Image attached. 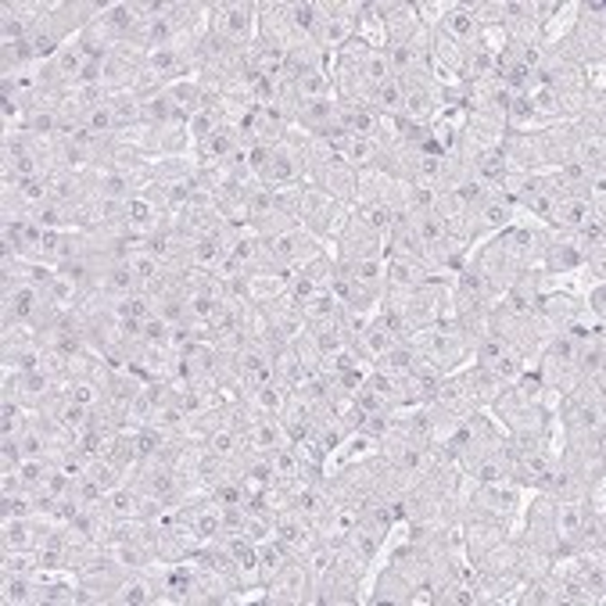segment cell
I'll return each instance as SVG.
<instances>
[{
    "label": "cell",
    "instance_id": "9c48e42d",
    "mask_svg": "<svg viewBox=\"0 0 606 606\" xmlns=\"http://www.w3.org/2000/svg\"><path fill=\"white\" fill-rule=\"evenodd\" d=\"M402 86H406V108H402L406 119L430 126L445 111V83L435 76V72H424V76L406 79Z\"/></svg>",
    "mask_w": 606,
    "mask_h": 606
},
{
    "label": "cell",
    "instance_id": "ffe728a7",
    "mask_svg": "<svg viewBox=\"0 0 606 606\" xmlns=\"http://www.w3.org/2000/svg\"><path fill=\"white\" fill-rule=\"evenodd\" d=\"M384 269H387V291H413V287H421L427 277H435L427 266L410 263V258H398V255H384Z\"/></svg>",
    "mask_w": 606,
    "mask_h": 606
},
{
    "label": "cell",
    "instance_id": "9a60e30c",
    "mask_svg": "<svg viewBox=\"0 0 606 606\" xmlns=\"http://www.w3.org/2000/svg\"><path fill=\"white\" fill-rule=\"evenodd\" d=\"M140 108H143V126L148 129L187 123V115L177 108V100H172L166 86H148V91H140Z\"/></svg>",
    "mask_w": 606,
    "mask_h": 606
},
{
    "label": "cell",
    "instance_id": "cb8c5ba5",
    "mask_svg": "<svg viewBox=\"0 0 606 606\" xmlns=\"http://www.w3.org/2000/svg\"><path fill=\"white\" fill-rule=\"evenodd\" d=\"M370 108L384 115V119H395V115H402V108H406V86H402L395 76L381 83L378 91L370 94Z\"/></svg>",
    "mask_w": 606,
    "mask_h": 606
},
{
    "label": "cell",
    "instance_id": "8fae6325",
    "mask_svg": "<svg viewBox=\"0 0 606 606\" xmlns=\"http://www.w3.org/2000/svg\"><path fill=\"white\" fill-rule=\"evenodd\" d=\"M470 220H474V244H481V241L502 234V230L521 220V209H517L513 201L496 187V191L470 212Z\"/></svg>",
    "mask_w": 606,
    "mask_h": 606
},
{
    "label": "cell",
    "instance_id": "d6986e66",
    "mask_svg": "<svg viewBox=\"0 0 606 606\" xmlns=\"http://www.w3.org/2000/svg\"><path fill=\"white\" fill-rule=\"evenodd\" d=\"M341 155L355 172H366V169H384V143L378 137H344L341 143Z\"/></svg>",
    "mask_w": 606,
    "mask_h": 606
},
{
    "label": "cell",
    "instance_id": "2e32d148",
    "mask_svg": "<svg viewBox=\"0 0 606 606\" xmlns=\"http://www.w3.org/2000/svg\"><path fill=\"white\" fill-rule=\"evenodd\" d=\"M334 266L341 273H349V277L363 287V291L373 298V301H381L387 295V269H384V255H370V258H352V263H338L334 258Z\"/></svg>",
    "mask_w": 606,
    "mask_h": 606
},
{
    "label": "cell",
    "instance_id": "d4e9b609",
    "mask_svg": "<svg viewBox=\"0 0 606 606\" xmlns=\"http://www.w3.org/2000/svg\"><path fill=\"white\" fill-rule=\"evenodd\" d=\"M449 4H453V0H416V19H421V25L427 29V33H430V29H435L442 19H445V11H449Z\"/></svg>",
    "mask_w": 606,
    "mask_h": 606
},
{
    "label": "cell",
    "instance_id": "30bf717a",
    "mask_svg": "<svg viewBox=\"0 0 606 606\" xmlns=\"http://www.w3.org/2000/svg\"><path fill=\"white\" fill-rule=\"evenodd\" d=\"M366 599V571L338 560L320 582H316V603H363Z\"/></svg>",
    "mask_w": 606,
    "mask_h": 606
},
{
    "label": "cell",
    "instance_id": "277c9868",
    "mask_svg": "<svg viewBox=\"0 0 606 606\" xmlns=\"http://www.w3.org/2000/svg\"><path fill=\"white\" fill-rule=\"evenodd\" d=\"M349 212H352V205H344V201L330 198V194H323V191H316V187H309V183H301V187H298V212H295V223H298V226H306L316 241H323V244H327V248H330V241H334V234L341 230V223L349 220Z\"/></svg>",
    "mask_w": 606,
    "mask_h": 606
},
{
    "label": "cell",
    "instance_id": "6da1fadb",
    "mask_svg": "<svg viewBox=\"0 0 606 606\" xmlns=\"http://www.w3.org/2000/svg\"><path fill=\"white\" fill-rule=\"evenodd\" d=\"M556 54L571 57L574 65L582 68H599L606 57V11L596 0H582L578 14L567 25V33L556 43H550Z\"/></svg>",
    "mask_w": 606,
    "mask_h": 606
},
{
    "label": "cell",
    "instance_id": "5bb4252c",
    "mask_svg": "<svg viewBox=\"0 0 606 606\" xmlns=\"http://www.w3.org/2000/svg\"><path fill=\"white\" fill-rule=\"evenodd\" d=\"M435 29H442L445 36L456 40L459 47L474 51V47L481 43V29H485V25H481L478 19H474V11H470L467 0H453L449 11H445V19H442Z\"/></svg>",
    "mask_w": 606,
    "mask_h": 606
},
{
    "label": "cell",
    "instance_id": "484cf974",
    "mask_svg": "<svg viewBox=\"0 0 606 606\" xmlns=\"http://www.w3.org/2000/svg\"><path fill=\"white\" fill-rule=\"evenodd\" d=\"M582 301H585L588 316L603 323V312H606V284H593V287H588V291L582 295Z\"/></svg>",
    "mask_w": 606,
    "mask_h": 606
},
{
    "label": "cell",
    "instance_id": "52a82bcc",
    "mask_svg": "<svg viewBox=\"0 0 606 606\" xmlns=\"http://www.w3.org/2000/svg\"><path fill=\"white\" fill-rule=\"evenodd\" d=\"M258 241H263L266 263L306 266V263H312L316 255H323V252H327V244H323V241H316L306 226H287V230H277V234L258 237Z\"/></svg>",
    "mask_w": 606,
    "mask_h": 606
},
{
    "label": "cell",
    "instance_id": "ac0fdd59",
    "mask_svg": "<svg viewBox=\"0 0 606 606\" xmlns=\"http://www.w3.org/2000/svg\"><path fill=\"white\" fill-rule=\"evenodd\" d=\"M273 528H277V539H280L291 553H298V556H301V550H306V545L316 539V528H312L298 510H291V507L280 510L277 517H273Z\"/></svg>",
    "mask_w": 606,
    "mask_h": 606
},
{
    "label": "cell",
    "instance_id": "ba28073f",
    "mask_svg": "<svg viewBox=\"0 0 606 606\" xmlns=\"http://www.w3.org/2000/svg\"><path fill=\"white\" fill-rule=\"evenodd\" d=\"M330 255L338 263H352V258H370V255H384V237L373 226H366L355 212H349V220L341 223V230L330 241Z\"/></svg>",
    "mask_w": 606,
    "mask_h": 606
},
{
    "label": "cell",
    "instance_id": "4fadbf2b",
    "mask_svg": "<svg viewBox=\"0 0 606 606\" xmlns=\"http://www.w3.org/2000/svg\"><path fill=\"white\" fill-rule=\"evenodd\" d=\"M263 603H269V606H301V603H316V582H312V574L306 571V564H301V560H295V564H287V571L280 574V578L266 588Z\"/></svg>",
    "mask_w": 606,
    "mask_h": 606
},
{
    "label": "cell",
    "instance_id": "8992f818",
    "mask_svg": "<svg viewBox=\"0 0 606 606\" xmlns=\"http://www.w3.org/2000/svg\"><path fill=\"white\" fill-rule=\"evenodd\" d=\"M258 180L266 187H301L306 183V162H301V143H298V129H291L284 140L266 143V162Z\"/></svg>",
    "mask_w": 606,
    "mask_h": 606
},
{
    "label": "cell",
    "instance_id": "5b68a950",
    "mask_svg": "<svg viewBox=\"0 0 606 606\" xmlns=\"http://www.w3.org/2000/svg\"><path fill=\"white\" fill-rule=\"evenodd\" d=\"M355 8L359 0H316V29L312 43L327 57L341 51L355 36Z\"/></svg>",
    "mask_w": 606,
    "mask_h": 606
},
{
    "label": "cell",
    "instance_id": "44dd1931",
    "mask_svg": "<svg viewBox=\"0 0 606 606\" xmlns=\"http://www.w3.org/2000/svg\"><path fill=\"white\" fill-rule=\"evenodd\" d=\"M287 398H291V387H284L280 381H269V384H258L252 387L248 395H244V402H248V410L255 416H277L287 410Z\"/></svg>",
    "mask_w": 606,
    "mask_h": 606
},
{
    "label": "cell",
    "instance_id": "603a6c76",
    "mask_svg": "<svg viewBox=\"0 0 606 606\" xmlns=\"http://www.w3.org/2000/svg\"><path fill=\"white\" fill-rule=\"evenodd\" d=\"M603 220H606V212H593L578 230H571L574 248L585 255V263L593 255H606V223Z\"/></svg>",
    "mask_w": 606,
    "mask_h": 606
},
{
    "label": "cell",
    "instance_id": "7402d4cb",
    "mask_svg": "<svg viewBox=\"0 0 606 606\" xmlns=\"http://www.w3.org/2000/svg\"><path fill=\"white\" fill-rule=\"evenodd\" d=\"M298 553H291L280 539H269L258 545V578H263V588H269L273 582L287 571V564H295Z\"/></svg>",
    "mask_w": 606,
    "mask_h": 606
},
{
    "label": "cell",
    "instance_id": "7c38bea8",
    "mask_svg": "<svg viewBox=\"0 0 606 606\" xmlns=\"http://www.w3.org/2000/svg\"><path fill=\"white\" fill-rule=\"evenodd\" d=\"M384 8V40L387 47H410V43H421L427 40L430 33L421 25V19H416V8L410 4V0H381Z\"/></svg>",
    "mask_w": 606,
    "mask_h": 606
},
{
    "label": "cell",
    "instance_id": "3957f363",
    "mask_svg": "<svg viewBox=\"0 0 606 606\" xmlns=\"http://www.w3.org/2000/svg\"><path fill=\"white\" fill-rule=\"evenodd\" d=\"M209 36L226 43V47H252L258 40V8L255 0H223L209 4Z\"/></svg>",
    "mask_w": 606,
    "mask_h": 606
},
{
    "label": "cell",
    "instance_id": "e0dca14e",
    "mask_svg": "<svg viewBox=\"0 0 606 606\" xmlns=\"http://www.w3.org/2000/svg\"><path fill=\"white\" fill-rule=\"evenodd\" d=\"M395 341H398V338H395V330L387 327V323L381 320V312H378V316H373V320L352 338V349H355L359 355H363V363H366V366H378L381 359H384V352L392 349Z\"/></svg>",
    "mask_w": 606,
    "mask_h": 606
},
{
    "label": "cell",
    "instance_id": "7a4b0ae2",
    "mask_svg": "<svg viewBox=\"0 0 606 606\" xmlns=\"http://www.w3.org/2000/svg\"><path fill=\"white\" fill-rule=\"evenodd\" d=\"M416 344V352H421L430 366H438L445 378L456 373L459 366L470 363L474 355V344L481 338H474L467 327H459L456 320H442V323H430V327H421L413 338H406Z\"/></svg>",
    "mask_w": 606,
    "mask_h": 606
}]
</instances>
